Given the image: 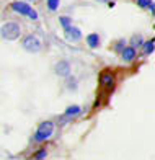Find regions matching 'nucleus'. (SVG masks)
Listing matches in <instances>:
<instances>
[{
	"instance_id": "9",
	"label": "nucleus",
	"mask_w": 155,
	"mask_h": 160,
	"mask_svg": "<svg viewBox=\"0 0 155 160\" xmlns=\"http://www.w3.org/2000/svg\"><path fill=\"white\" fill-rule=\"evenodd\" d=\"M85 41H87L88 48H92V49H97V48H100V44H101V38H100L98 33H90V34L85 38Z\"/></svg>"
},
{
	"instance_id": "6",
	"label": "nucleus",
	"mask_w": 155,
	"mask_h": 160,
	"mask_svg": "<svg viewBox=\"0 0 155 160\" xmlns=\"http://www.w3.org/2000/svg\"><path fill=\"white\" fill-rule=\"evenodd\" d=\"M54 72L59 77H64V78L67 75H70V64H69V61H59V62H56Z\"/></svg>"
},
{
	"instance_id": "5",
	"label": "nucleus",
	"mask_w": 155,
	"mask_h": 160,
	"mask_svg": "<svg viewBox=\"0 0 155 160\" xmlns=\"http://www.w3.org/2000/svg\"><path fill=\"white\" fill-rule=\"evenodd\" d=\"M64 36H65V39H67L69 42H80L82 41V31L78 30V28L75 26H69V28H65L64 30Z\"/></svg>"
},
{
	"instance_id": "17",
	"label": "nucleus",
	"mask_w": 155,
	"mask_h": 160,
	"mask_svg": "<svg viewBox=\"0 0 155 160\" xmlns=\"http://www.w3.org/2000/svg\"><path fill=\"white\" fill-rule=\"evenodd\" d=\"M46 157H48L46 149H39V150L34 154V158H36V160H41V158H46Z\"/></svg>"
},
{
	"instance_id": "16",
	"label": "nucleus",
	"mask_w": 155,
	"mask_h": 160,
	"mask_svg": "<svg viewBox=\"0 0 155 160\" xmlns=\"http://www.w3.org/2000/svg\"><path fill=\"white\" fill-rule=\"evenodd\" d=\"M59 23H61V26L65 30V28L72 26V18L70 17H59Z\"/></svg>"
},
{
	"instance_id": "12",
	"label": "nucleus",
	"mask_w": 155,
	"mask_h": 160,
	"mask_svg": "<svg viewBox=\"0 0 155 160\" xmlns=\"http://www.w3.org/2000/svg\"><path fill=\"white\" fill-rule=\"evenodd\" d=\"M46 7L51 13H56L61 7V0H46Z\"/></svg>"
},
{
	"instance_id": "2",
	"label": "nucleus",
	"mask_w": 155,
	"mask_h": 160,
	"mask_svg": "<svg viewBox=\"0 0 155 160\" xmlns=\"http://www.w3.org/2000/svg\"><path fill=\"white\" fill-rule=\"evenodd\" d=\"M12 10L15 13H18V15H23V17H28L31 20H38V12L33 10L31 7H29L26 2H21V0H17V2H13L12 5Z\"/></svg>"
},
{
	"instance_id": "1",
	"label": "nucleus",
	"mask_w": 155,
	"mask_h": 160,
	"mask_svg": "<svg viewBox=\"0 0 155 160\" xmlns=\"http://www.w3.org/2000/svg\"><path fill=\"white\" fill-rule=\"evenodd\" d=\"M0 36L5 41H17L21 36V28L17 21H5L0 26Z\"/></svg>"
},
{
	"instance_id": "3",
	"label": "nucleus",
	"mask_w": 155,
	"mask_h": 160,
	"mask_svg": "<svg viewBox=\"0 0 155 160\" xmlns=\"http://www.w3.org/2000/svg\"><path fill=\"white\" fill-rule=\"evenodd\" d=\"M54 122L52 121H44L39 124V128L36 129V134H34V141L36 142H42V141H46L49 139L51 136H52L54 132Z\"/></svg>"
},
{
	"instance_id": "19",
	"label": "nucleus",
	"mask_w": 155,
	"mask_h": 160,
	"mask_svg": "<svg viewBox=\"0 0 155 160\" xmlns=\"http://www.w3.org/2000/svg\"><path fill=\"white\" fill-rule=\"evenodd\" d=\"M100 2H109V0H100Z\"/></svg>"
},
{
	"instance_id": "8",
	"label": "nucleus",
	"mask_w": 155,
	"mask_h": 160,
	"mask_svg": "<svg viewBox=\"0 0 155 160\" xmlns=\"http://www.w3.org/2000/svg\"><path fill=\"white\" fill-rule=\"evenodd\" d=\"M121 59L124 61V62H132L136 59V56H137V51L132 48V46H124V49L121 51Z\"/></svg>"
},
{
	"instance_id": "14",
	"label": "nucleus",
	"mask_w": 155,
	"mask_h": 160,
	"mask_svg": "<svg viewBox=\"0 0 155 160\" xmlns=\"http://www.w3.org/2000/svg\"><path fill=\"white\" fill-rule=\"evenodd\" d=\"M144 44V41H142V36H132V39H131V46L137 49V48H141Z\"/></svg>"
},
{
	"instance_id": "10",
	"label": "nucleus",
	"mask_w": 155,
	"mask_h": 160,
	"mask_svg": "<svg viewBox=\"0 0 155 160\" xmlns=\"http://www.w3.org/2000/svg\"><path fill=\"white\" fill-rule=\"evenodd\" d=\"M80 111H82V108L77 106V105H72V106H67L65 108V113L64 116H67V118H72V116H77L80 114Z\"/></svg>"
},
{
	"instance_id": "7",
	"label": "nucleus",
	"mask_w": 155,
	"mask_h": 160,
	"mask_svg": "<svg viewBox=\"0 0 155 160\" xmlns=\"http://www.w3.org/2000/svg\"><path fill=\"white\" fill-rule=\"evenodd\" d=\"M100 83L106 90H111L114 87V74H111V72H103L100 75Z\"/></svg>"
},
{
	"instance_id": "4",
	"label": "nucleus",
	"mask_w": 155,
	"mask_h": 160,
	"mask_svg": "<svg viewBox=\"0 0 155 160\" xmlns=\"http://www.w3.org/2000/svg\"><path fill=\"white\" fill-rule=\"evenodd\" d=\"M21 46H23L25 51H28V52H33V54H38L42 44H41V41L39 38L36 34H28L23 38V41H21Z\"/></svg>"
},
{
	"instance_id": "11",
	"label": "nucleus",
	"mask_w": 155,
	"mask_h": 160,
	"mask_svg": "<svg viewBox=\"0 0 155 160\" xmlns=\"http://www.w3.org/2000/svg\"><path fill=\"white\" fill-rule=\"evenodd\" d=\"M142 48H144V54H145V56L153 54V49H155V39L152 38V39H149V41H145L144 44H142Z\"/></svg>"
},
{
	"instance_id": "15",
	"label": "nucleus",
	"mask_w": 155,
	"mask_h": 160,
	"mask_svg": "<svg viewBox=\"0 0 155 160\" xmlns=\"http://www.w3.org/2000/svg\"><path fill=\"white\" fill-rule=\"evenodd\" d=\"M124 46H126V41H124V39H118V41L114 42V44H113V51L119 54L121 51L124 49Z\"/></svg>"
},
{
	"instance_id": "13",
	"label": "nucleus",
	"mask_w": 155,
	"mask_h": 160,
	"mask_svg": "<svg viewBox=\"0 0 155 160\" xmlns=\"http://www.w3.org/2000/svg\"><path fill=\"white\" fill-rule=\"evenodd\" d=\"M65 78H67V88H70V90H77V87H78L77 78L73 77V75H67Z\"/></svg>"
},
{
	"instance_id": "18",
	"label": "nucleus",
	"mask_w": 155,
	"mask_h": 160,
	"mask_svg": "<svg viewBox=\"0 0 155 160\" xmlns=\"http://www.w3.org/2000/svg\"><path fill=\"white\" fill-rule=\"evenodd\" d=\"M152 0H137V5L141 7V8H147V5H149Z\"/></svg>"
}]
</instances>
